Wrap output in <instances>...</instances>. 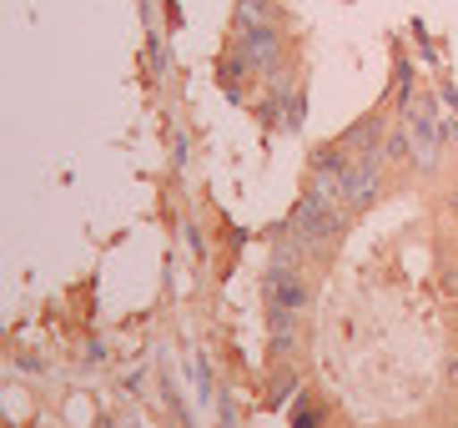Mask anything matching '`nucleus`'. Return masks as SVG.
<instances>
[{
  "mask_svg": "<svg viewBox=\"0 0 458 428\" xmlns=\"http://www.w3.org/2000/svg\"><path fill=\"white\" fill-rule=\"evenodd\" d=\"M383 157H358L348 167V182H343V207L348 212H368L377 201V192H383Z\"/></svg>",
  "mask_w": 458,
  "mask_h": 428,
  "instance_id": "nucleus-1",
  "label": "nucleus"
},
{
  "mask_svg": "<svg viewBox=\"0 0 458 428\" xmlns=\"http://www.w3.org/2000/svg\"><path fill=\"white\" fill-rule=\"evenodd\" d=\"M262 293H267V308H277V312H302L308 308V282H302L297 268H287V262H272L267 268Z\"/></svg>",
  "mask_w": 458,
  "mask_h": 428,
  "instance_id": "nucleus-2",
  "label": "nucleus"
},
{
  "mask_svg": "<svg viewBox=\"0 0 458 428\" xmlns=\"http://www.w3.org/2000/svg\"><path fill=\"white\" fill-rule=\"evenodd\" d=\"M237 51H242L257 71H277V61H283V40H277V30L262 21V26H242V30H237Z\"/></svg>",
  "mask_w": 458,
  "mask_h": 428,
  "instance_id": "nucleus-3",
  "label": "nucleus"
},
{
  "mask_svg": "<svg viewBox=\"0 0 458 428\" xmlns=\"http://www.w3.org/2000/svg\"><path fill=\"white\" fill-rule=\"evenodd\" d=\"M408 136H413V157L423 172L438 167V147H444V132H438V116L433 111H408Z\"/></svg>",
  "mask_w": 458,
  "mask_h": 428,
  "instance_id": "nucleus-4",
  "label": "nucleus"
},
{
  "mask_svg": "<svg viewBox=\"0 0 458 428\" xmlns=\"http://www.w3.org/2000/svg\"><path fill=\"white\" fill-rule=\"evenodd\" d=\"M383 141H388V136H383V121L377 116L358 121L348 132V151H358V157H383Z\"/></svg>",
  "mask_w": 458,
  "mask_h": 428,
  "instance_id": "nucleus-5",
  "label": "nucleus"
},
{
  "mask_svg": "<svg viewBox=\"0 0 458 428\" xmlns=\"http://www.w3.org/2000/svg\"><path fill=\"white\" fill-rule=\"evenodd\" d=\"M297 348V312L272 308V358H287Z\"/></svg>",
  "mask_w": 458,
  "mask_h": 428,
  "instance_id": "nucleus-6",
  "label": "nucleus"
},
{
  "mask_svg": "<svg viewBox=\"0 0 458 428\" xmlns=\"http://www.w3.org/2000/svg\"><path fill=\"white\" fill-rule=\"evenodd\" d=\"M293 428H318V408H312V398H297V408H293Z\"/></svg>",
  "mask_w": 458,
  "mask_h": 428,
  "instance_id": "nucleus-7",
  "label": "nucleus"
},
{
  "mask_svg": "<svg viewBox=\"0 0 458 428\" xmlns=\"http://www.w3.org/2000/svg\"><path fill=\"white\" fill-rule=\"evenodd\" d=\"M408 141H413V136H403V132H393L388 141H383V157L388 161H398V157H408Z\"/></svg>",
  "mask_w": 458,
  "mask_h": 428,
  "instance_id": "nucleus-8",
  "label": "nucleus"
},
{
  "mask_svg": "<svg viewBox=\"0 0 458 428\" xmlns=\"http://www.w3.org/2000/svg\"><path fill=\"white\" fill-rule=\"evenodd\" d=\"M448 207H454V212H458V187H454V192H448Z\"/></svg>",
  "mask_w": 458,
  "mask_h": 428,
  "instance_id": "nucleus-9",
  "label": "nucleus"
}]
</instances>
